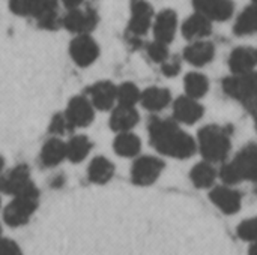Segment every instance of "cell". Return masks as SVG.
Instances as JSON below:
<instances>
[{"mask_svg":"<svg viewBox=\"0 0 257 255\" xmlns=\"http://www.w3.org/2000/svg\"><path fill=\"white\" fill-rule=\"evenodd\" d=\"M30 170L27 165L20 164L11 168L9 171H3L0 176V192L8 195H17L18 192L24 191L29 185H32Z\"/></svg>","mask_w":257,"mask_h":255,"instance_id":"11","label":"cell"},{"mask_svg":"<svg viewBox=\"0 0 257 255\" xmlns=\"http://www.w3.org/2000/svg\"><path fill=\"white\" fill-rule=\"evenodd\" d=\"M140 120V114L136 110V107H126L119 105L113 108L110 116V128L116 132H126L131 131L134 126H137Z\"/></svg>","mask_w":257,"mask_h":255,"instance_id":"19","label":"cell"},{"mask_svg":"<svg viewBox=\"0 0 257 255\" xmlns=\"http://www.w3.org/2000/svg\"><path fill=\"white\" fill-rule=\"evenodd\" d=\"M140 102L148 111L157 113V111L164 110L167 105H170L172 93H170V90H167L164 87L152 86V87H148L146 90L142 92Z\"/></svg>","mask_w":257,"mask_h":255,"instance_id":"22","label":"cell"},{"mask_svg":"<svg viewBox=\"0 0 257 255\" xmlns=\"http://www.w3.org/2000/svg\"><path fill=\"white\" fill-rule=\"evenodd\" d=\"M248 255H257V240L253 242V245H251V248L248 251Z\"/></svg>","mask_w":257,"mask_h":255,"instance_id":"38","label":"cell"},{"mask_svg":"<svg viewBox=\"0 0 257 255\" xmlns=\"http://www.w3.org/2000/svg\"><path fill=\"white\" fill-rule=\"evenodd\" d=\"M0 233H2V227H0Z\"/></svg>","mask_w":257,"mask_h":255,"instance_id":"41","label":"cell"},{"mask_svg":"<svg viewBox=\"0 0 257 255\" xmlns=\"http://www.w3.org/2000/svg\"><path fill=\"white\" fill-rule=\"evenodd\" d=\"M154 36L157 41L170 44L175 39L178 30V14L173 9H163L154 17Z\"/></svg>","mask_w":257,"mask_h":255,"instance_id":"16","label":"cell"},{"mask_svg":"<svg viewBox=\"0 0 257 255\" xmlns=\"http://www.w3.org/2000/svg\"><path fill=\"white\" fill-rule=\"evenodd\" d=\"M251 2H253V3H254V5H257V0H251Z\"/></svg>","mask_w":257,"mask_h":255,"instance_id":"40","label":"cell"},{"mask_svg":"<svg viewBox=\"0 0 257 255\" xmlns=\"http://www.w3.org/2000/svg\"><path fill=\"white\" fill-rule=\"evenodd\" d=\"M223 90L229 98L250 105L257 101V72L251 71L247 74H232L224 78Z\"/></svg>","mask_w":257,"mask_h":255,"instance_id":"5","label":"cell"},{"mask_svg":"<svg viewBox=\"0 0 257 255\" xmlns=\"http://www.w3.org/2000/svg\"><path fill=\"white\" fill-rule=\"evenodd\" d=\"M211 201L226 215H235L242 204V195L239 191L230 188V185L215 186L209 194Z\"/></svg>","mask_w":257,"mask_h":255,"instance_id":"14","label":"cell"},{"mask_svg":"<svg viewBox=\"0 0 257 255\" xmlns=\"http://www.w3.org/2000/svg\"><path fill=\"white\" fill-rule=\"evenodd\" d=\"M217 176H218L217 170L214 168L212 162H208V161L196 164L190 173V179H191L193 185L199 189L211 188L214 185Z\"/></svg>","mask_w":257,"mask_h":255,"instance_id":"26","label":"cell"},{"mask_svg":"<svg viewBox=\"0 0 257 255\" xmlns=\"http://www.w3.org/2000/svg\"><path fill=\"white\" fill-rule=\"evenodd\" d=\"M0 206H2V201H0Z\"/></svg>","mask_w":257,"mask_h":255,"instance_id":"42","label":"cell"},{"mask_svg":"<svg viewBox=\"0 0 257 255\" xmlns=\"http://www.w3.org/2000/svg\"><path fill=\"white\" fill-rule=\"evenodd\" d=\"M233 32L238 36H247L257 33V5H251L245 8L236 18Z\"/></svg>","mask_w":257,"mask_h":255,"instance_id":"27","label":"cell"},{"mask_svg":"<svg viewBox=\"0 0 257 255\" xmlns=\"http://www.w3.org/2000/svg\"><path fill=\"white\" fill-rule=\"evenodd\" d=\"M63 113L66 114V117L71 122L74 129L86 128V126L92 125V122L95 119V107L87 99V96H74L68 102L66 110Z\"/></svg>","mask_w":257,"mask_h":255,"instance_id":"10","label":"cell"},{"mask_svg":"<svg viewBox=\"0 0 257 255\" xmlns=\"http://www.w3.org/2000/svg\"><path fill=\"white\" fill-rule=\"evenodd\" d=\"M184 89L187 96L200 99L209 92V80L200 72H190L184 78Z\"/></svg>","mask_w":257,"mask_h":255,"instance_id":"28","label":"cell"},{"mask_svg":"<svg viewBox=\"0 0 257 255\" xmlns=\"http://www.w3.org/2000/svg\"><path fill=\"white\" fill-rule=\"evenodd\" d=\"M197 147L208 162H223L230 153L232 140L229 128L218 125H206L199 131Z\"/></svg>","mask_w":257,"mask_h":255,"instance_id":"2","label":"cell"},{"mask_svg":"<svg viewBox=\"0 0 257 255\" xmlns=\"http://www.w3.org/2000/svg\"><path fill=\"white\" fill-rule=\"evenodd\" d=\"M164 162L157 156H140L131 168V179L139 186H149L161 176Z\"/></svg>","mask_w":257,"mask_h":255,"instance_id":"8","label":"cell"},{"mask_svg":"<svg viewBox=\"0 0 257 255\" xmlns=\"http://www.w3.org/2000/svg\"><path fill=\"white\" fill-rule=\"evenodd\" d=\"M92 150V141L86 135H74L66 141V159L72 164L83 162Z\"/></svg>","mask_w":257,"mask_h":255,"instance_id":"25","label":"cell"},{"mask_svg":"<svg viewBox=\"0 0 257 255\" xmlns=\"http://www.w3.org/2000/svg\"><path fill=\"white\" fill-rule=\"evenodd\" d=\"M229 69L232 74H247L257 66L256 50L251 47H236L229 56Z\"/></svg>","mask_w":257,"mask_h":255,"instance_id":"18","label":"cell"},{"mask_svg":"<svg viewBox=\"0 0 257 255\" xmlns=\"http://www.w3.org/2000/svg\"><path fill=\"white\" fill-rule=\"evenodd\" d=\"M256 54H257V48H256Z\"/></svg>","mask_w":257,"mask_h":255,"instance_id":"43","label":"cell"},{"mask_svg":"<svg viewBox=\"0 0 257 255\" xmlns=\"http://www.w3.org/2000/svg\"><path fill=\"white\" fill-rule=\"evenodd\" d=\"M0 255H23L20 246L11 240V239H5L0 237Z\"/></svg>","mask_w":257,"mask_h":255,"instance_id":"35","label":"cell"},{"mask_svg":"<svg viewBox=\"0 0 257 255\" xmlns=\"http://www.w3.org/2000/svg\"><path fill=\"white\" fill-rule=\"evenodd\" d=\"M203 105L191 96H179L173 102V117L178 123L194 125L203 117Z\"/></svg>","mask_w":257,"mask_h":255,"instance_id":"13","label":"cell"},{"mask_svg":"<svg viewBox=\"0 0 257 255\" xmlns=\"http://www.w3.org/2000/svg\"><path fill=\"white\" fill-rule=\"evenodd\" d=\"M98 24V14L93 8H74L62 17V26L75 35L90 33Z\"/></svg>","mask_w":257,"mask_h":255,"instance_id":"6","label":"cell"},{"mask_svg":"<svg viewBox=\"0 0 257 255\" xmlns=\"http://www.w3.org/2000/svg\"><path fill=\"white\" fill-rule=\"evenodd\" d=\"M116 87H117L116 84L107 80L96 81L87 89L86 96L92 102L95 110L108 111L116 104Z\"/></svg>","mask_w":257,"mask_h":255,"instance_id":"12","label":"cell"},{"mask_svg":"<svg viewBox=\"0 0 257 255\" xmlns=\"http://www.w3.org/2000/svg\"><path fill=\"white\" fill-rule=\"evenodd\" d=\"M39 203L38 188L32 183L24 191L14 195L12 201L3 210V219L9 227H21L29 222Z\"/></svg>","mask_w":257,"mask_h":255,"instance_id":"4","label":"cell"},{"mask_svg":"<svg viewBox=\"0 0 257 255\" xmlns=\"http://www.w3.org/2000/svg\"><path fill=\"white\" fill-rule=\"evenodd\" d=\"M48 131L53 137H62V135H66L69 132L74 131L71 122L68 120L66 114L65 113H57L53 116L51 122H50V126H48Z\"/></svg>","mask_w":257,"mask_h":255,"instance_id":"30","label":"cell"},{"mask_svg":"<svg viewBox=\"0 0 257 255\" xmlns=\"http://www.w3.org/2000/svg\"><path fill=\"white\" fill-rule=\"evenodd\" d=\"M3 171H5V158L0 155V176H2Z\"/></svg>","mask_w":257,"mask_h":255,"instance_id":"39","label":"cell"},{"mask_svg":"<svg viewBox=\"0 0 257 255\" xmlns=\"http://www.w3.org/2000/svg\"><path fill=\"white\" fill-rule=\"evenodd\" d=\"M239 239L247 240V242H256L257 240V216L248 218L245 221H242L238 225L236 230Z\"/></svg>","mask_w":257,"mask_h":255,"instance_id":"32","label":"cell"},{"mask_svg":"<svg viewBox=\"0 0 257 255\" xmlns=\"http://www.w3.org/2000/svg\"><path fill=\"white\" fill-rule=\"evenodd\" d=\"M226 185H236L244 180L257 182V146L247 144L242 147L235 158L224 164L218 173Z\"/></svg>","mask_w":257,"mask_h":255,"instance_id":"3","label":"cell"},{"mask_svg":"<svg viewBox=\"0 0 257 255\" xmlns=\"http://www.w3.org/2000/svg\"><path fill=\"white\" fill-rule=\"evenodd\" d=\"M248 108H250V111H251V114H253V119H254V125H256L257 131V101L251 102V104L248 105Z\"/></svg>","mask_w":257,"mask_h":255,"instance_id":"37","label":"cell"},{"mask_svg":"<svg viewBox=\"0 0 257 255\" xmlns=\"http://www.w3.org/2000/svg\"><path fill=\"white\" fill-rule=\"evenodd\" d=\"M181 68H182V63H181V59L179 57H170L161 63V71L166 77H176L179 72H181Z\"/></svg>","mask_w":257,"mask_h":255,"instance_id":"34","label":"cell"},{"mask_svg":"<svg viewBox=\"0 0 257 255\" xmlns=\"http://www.w3.org/2000/svg\"><path fill=\"white\" fill-rule=\"evenodd\" d=\"M154 8L146 0H133L131 2V17L128 23V32L136 36H145L154 23Z\"/></svg>","mask_w":257,"mask_h":255,"instance_id":"9","label":"cell"},{"mask_svg":"<svg viewBox=\"0 0 257 255\" xmlns=\"http://www.w3.org/2000/svg\"><path fill=\"white\" fill-rule=\"evenodd\" d=\"M114 176V164L105 156H95L87 167V177L92 183L104 185Z\"/></svg>","mask_w":257,"mask_h":255,"instance_id":"23","label":"cell"},{"mask_svg":"<svg viewBox=\"0 0 257 255\" xmlns=\"http://www.w3.org/2000/svg\"><path fill=\"white\" fill-rule=\"evenodd\" d=\"M214 56L215 47L211 41L206 39L191 41V44L184 48V59L193 66H205L214 60Z\"/></svg>","mask_w":257,"mask_h":255,"instance_id":"17","label":"cell"},{"mask_svg":"<svg viewBox=\"0 0 257 255\" xmlns=\"http://www.w3.org/2000/svg\"><path fill=\"white\" fill-rule=\"evenodd\" d=\"M151 144L157 152L175 159H188L197 150L196 140L176 120L154 117L148 125Z\"/></svg>","mask_w":257,"mask_h":255,"instance_id":"1","label":"cell"},{"mask_svg":"<svg viewBox=\"0 0 257 255\" xmlns=\"http://www.w3.org/2000/svg\"><path fill=\"white\" fill-rule=\"evenodd\" d=\"M69 56L72 62L80 68H87L95 63L99 56V45L90 36V33L75 35L69 44Z\"/></svg>","mask_w":257,"mask_h":255,"instance_id":"7","label":"cell"},{"mask_svg":"<svg viewBox=\"0 0 257 255\" xmlns=\"http://www.w3.org/2000/svg\"><path fill=\"white\" fill-rule=\"evenodd\" d=\"M142 92L134 83H122L116 87V102L119 105H126V107H136L140 102Z\"/></svg>","mask_w":257,"mask_h":255,"instance_id":"29","label":"cell"},{"mask_svg":"<svg viewBox=\"0 0 257 255\" xmlns=\"http://www.w3.org/2000/svg\"><path fill=\"white\" fill-rule=\"evenodd\" d=\"M36 0H9V9L18 17H32Z\"/></svg>","mask_w":257,"mask_h":255,"instance_id":"33","label":"cell"},{"mask_svg":"<svg viewBox=\"0 0 257 255\" xmlns=\"http://www.w3.org/2000/svg\"><path fill=\"white\" fill-rule=\"evenodd\" d=\"M146 53L149 56V59L154 62V63H158L161 65L163 62H166L169 59V48H167V44L164 42H160L157 39H154L148 47H146Z\"/></svg>","mask_w":257,"mask_h":255,"instance_id":"31","label":"cell"},{"mask_svg":"<svg viewBox=\"0 0 257 255\" xmlns=\"http://www.w3.org/2000/svg\"><path fill=\"white\" fill-rule=\"evenodd\" d=\"M113 149L116 155L122 158H134L142 150V140L131 131L117 132V137L113 141Z\"/></svg>","mask_w":257,"mask_h":255,"instance_id":"24","label":"cell"},{"mask_svg":"<svg viewBox=\"0 0 257 255\" xmlns=\"http://www.w3.org/2000/svg\"><path fill=\"white\" fill-rule=\"evenodd\" d=\"M212 21H209L205 15L196 12L191 17H188L184 24H182V35L188 39V41H199V39H205L211 35L212 32Z\"/></svg>","mask_w":257,"mask_h":255,"instance_id":"21","label":"cell"},{"mask_svg":"<svg viewBox=\"0 0 257 255\" xmlns=\"http://www.w3.org/2000/svg\"><path fill=\"white\" fill-rule=\"evenodd\" d=\"M66 159V143L59 137L48 138L39 153V161L44 167H56Z\"/></svg>","mask_w":257,"mask_h":255,"instance_id":"20","label":"cell"},{"mask_svg":"<svg viewBox=\"0 0 257 255\" xmlns=\"http://www.w3.org/2000/svg\"><path fill=\"white\" fill-rule=\"evenodd\" d=\"M194 8L209 21H227L235 12L233 0H194Z\"/></svg>","mask_w":257,"mask_h":255,"instance_id":"15","label":"cell"},{"mask_svg":"<svg viewBox=\"0 0 257 255\" xmlns=\"http://www.w3.org/2000/svg\"><path fill=\"white\" fill-rule=\"evenodd\" d=\"M59 2H62L63 6H65L66 9L78 8V6H81V3H83V0H59Z\"/></svg>","mask_w":257,"mask_h":255,"instance_id":"36","label":"cell"}]
</instances>
